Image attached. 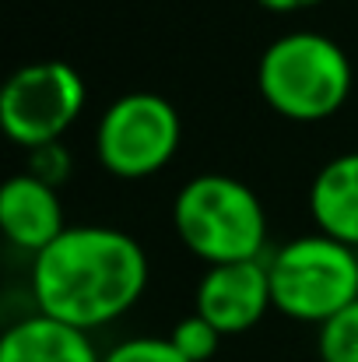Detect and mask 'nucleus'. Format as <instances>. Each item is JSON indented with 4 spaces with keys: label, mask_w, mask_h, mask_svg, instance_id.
Returning a JSON list of instances; mask_svg holds the SVG:
<instances>
[{
    "label": "nucleus",
    "mask_w": 358,
    "mask_h": 362,
    "mask_svg": "<svg viewBox=\"0 0 358 362\" xmlns=\"http://www.w3.org/2000/svg\"><path fill=\"white\" fill-rule=\"evenodd\" d=\"M172 226L183 246L208 267L263 260L267 215L253 187L225 173H204L179 187Z\"/></svg>",
    "instance_id": "3"
},
{
    "label": "nucleus",
    "mask_w": 358,
    "mask_h": 362,
    "mask_svg": "<svg viewBox=\"0 0 358 362\" xmlns=\"http://www.w3.org/2000/svg\"><path fill=\"white\" fill-rule=\"evenodd\" d=\"M316 4H323V0H260V7H267L274 14H292V11H306Z\"/></svg>",
    "instance_id": "15"
},
{
    "label": "nucleus",
    "mask_w": 358,
    "mask_h": 362,
    "mask_svg": "<svg viewBox=\"0 0 358 362\" xmlns=\"http://www.w3.org/2000/svg\"><path fill=\"white\" fill-rule=\"evenodd\" d=\"M309 215L316 233L358 250V151L330 158L313 176Z\"/></svg>",
    "instance_id": "10"
},
{
    "label": "nucleus",
    "mask_w": 358,
    "mask_h": 362,
    "mask_svg": "<svg viewBox=\"0 0 358 362\" xmlns=\"http://www.w3.org/2000/svg\"><path fill=\"white\" fill-rule=\"evenodd\" d=\"M270 299L288 320L327 324L358 299V250L323 233L295 236L267 260Z\"/></svg>",
    "instance_id": "4"
},
{
    "label": "nucleus",
    "mask_w": 358,
    "mask_h": 362,
    "mask_svg": "<svg viewBox=\"0 0 358 362\" xmlns=\"http://www.w3.org/2000/svg\"><path fill=\"white\" fill-rule=\"evenodd\" d=\"M183 123L158 92H123L95 127V155L119 180H148L165 169L179 148Z\"/></svg>",
    "instance_id": "5"
},
{
    "label": "nucleus",
    "mask_w": 358,
    "mask_h": 362,
    "mask_svg": "<svg viewBox=\"0 0 358 362\" xmlns=\"http://www.w3.org/2000/svg\"><path fill=\"white\" fill-rule=\"evenodd\" d=\"M88 99L85 78L67 60H35L18 67L0 92V123L4 134L35 151L46 144H60V137L74 127Z\"/></svg>",
    "instance_id": "6"
},
{
    "label": "nucleus",
    "mask_w": 358,
    "mask_h": 362,
    "mask_svg": "<svg viewBox=\"0 0 358 362\" xmlns=\"http://www.w3.org/2000/svg\"><path fill=\"white\" fill-rule=\"evenodd\" d=\"M0 362H102L88 331L32 313L11 324L0 338Z\"/></svg>",
    "instance_id": "9"
},
{
    "label": "nucleus",
    "mask_w": 358,
    "mask_h": 362,
    "mask_svg": "<svg viewBox=\"0 0 358 362\" xmlns=\"http://www.w3.org/2000/svg\"><path fill=\"white\" fill-rule=\"evenodd\" d=\"M28 173L39 176L42 183L49 187H60L67 176H71V155L64 144H46V148H35L32 158H28Z\"/></svg>",
    "instance_id": "14"
},
{
    "label": "nucleus",
    "mask_w": 358,
    "mask_h": 362,
    "mask_svg": "<svg viewBox=\"0 0 358 362\" xmlns=\"http://www.w3.org/2000/svg\"><path fill=\"white\" fill-rule=\"evenodd\" d=\"M222 338H225V334H222L215 324H208L201 313L183 317V320L172 327V334H169V341L176 345V352H179L186 362H208L215 352H218Z\"/></svg>",
    "instance_id": "12"
},
{
    "label": "nucleus",
    "mask_w": 358,
    "mask_h": 362,
    "mask_svg": "<svg viewBox=\"0 0 358 362\" xmlns=\"http://www.w3.org/2000/svg\"><path fill=\"white\" fill-rule=\"evenodd\" d=\"M0 226L4 236L25 253H42L49 243L67 233L64 204L56 187L42 183L32 173H18L0 190Z\"/></svg>",
    "instance_id": "8"
},
{
    "label": "nucleus",
    "mask_w": 358,
    "mask_h": 362,
    "mask_svg": "<svg viewBox=\"0 0 358 362\" xmlns=\"http://www.w3.org/2000/svg\"><path fill=\"white\" fill-rule=\"evenodd\" d=\"M274 306L267 260H239L208 267L197 285V313L222 334H242Z\"/></svg>",
    "instance_id": "7"
},
{
    "label": "nucleus",
    "mask_w": 358,
    "mask_h": 362,
    "mask_svg": "<svg viewBox=\"0 0 358 362\" xmlns=\"http://www.w3.org/2000/svg\"><path fill=\"white\" fill-rule=\"evenodd\" d=\"M102 362H186L169 338H126Z\"/></svg>",
    "instance_id": "13"
},
{
    "label": "nucleus",
    "mask_w": 358,
    "mask_h": 362,
    "mask_svg": "<svg viewBox=\"0 0 358 362\" xmlns=\"http://www.w3.org/2000/svg\"><path fill=\"white\" fill-rule=\"evenodd\" d=\"M320 359L323 362H358V299L320 324Z\"/></svg>",
    "instance_id": "11"
},
{
    "label": "nucleus",
    "mask_w": 358,
    "mask_h": 362,
    "mask_svg": "<svg viewBox=\"0 0 358 362\" xmlns=\"http://www.w3.org/2000/svg\"><path fill=\"white\" fill-rule=\"evenodd\" d=\"M148 288V253L113 226H67L32 257L35 310L81 331L123 317Z\"/></svg>",
    "instance_id": "1"
},
{
    "label": "nucleus",
    "mask_w": 358,
    "mask_h": 362,
    "mask_svg": "<svg viewBox=\"0 0 358 362\" xmlns=\"http://www.w3.org/2000/svg\"><path fill=\"white\" fill-rule=\"evenodd\" d=\"M352 81L348 53L323 32H288L274 39L256 64L263 103L295 123L334 117L348 103Z\"/></svg>",
    "instance_id": "2"
}]
</instances>
